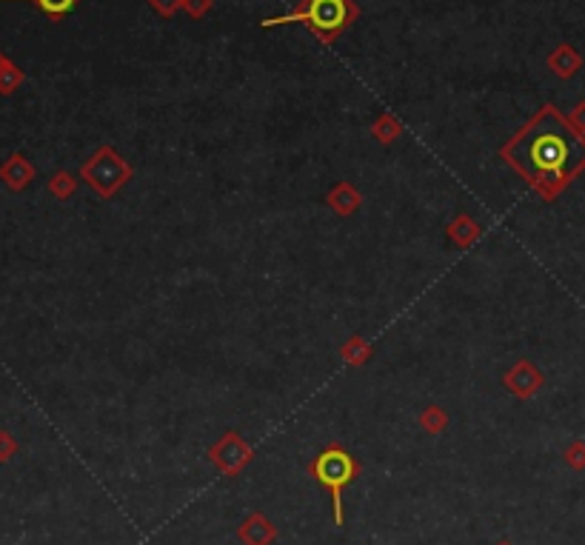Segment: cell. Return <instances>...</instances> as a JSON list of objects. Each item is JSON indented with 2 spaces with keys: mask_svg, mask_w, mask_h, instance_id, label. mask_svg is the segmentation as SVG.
Returning a JSON list of instances; mask_svg holds the SVG:
<instances>
[{
  "mask_svg": "<svg viewBox=\"0 0 585 545\" xmlns=\"http://www.w3.org/2000/svg\"><path fill=\"white\" fill-rule=\"evenodd\" d=\"M505 158L531 186L551 198L585 169V138L554 106H543L505 146Z\"/></svg>",
  "mask_w": 585,
  "mask_h": 545,
  "instance_id": "cell-1",
  "label": "cell"
},
{
  "mask_svg": "<svg viewBox=\"0 0 585 545\" xmlns=\"http://www.w3.org/2000/svg\"><path fill=\"white\" fill-rule=\"evenodd\" d=\"M357 18V6L352 0H303L292 14L283 18H268L263 26H283V23H306L320 40H335L343 29Z\"/></svg>",
  "mask_w": 585,
  "mask_h": 545,
  "instance_id": "cell-2",
  "label": "cell"
},
{
  "mask_svg": "<svg viewBox=\"0 0 585 545\" xmlns=\"http://www.w3.org/2000/svg\"><path fill=\"white\" fill-rule=\"evenodd\" d=\"M357 460L352 457V454L346 448H340V446H332V448H326L318 460L311 463V477L320 482V486L328 489V494H332V506H335V523L343 525L346 523V514H343V489L349 486V482L357 477Z\"/></svg>",
  "mask_w": 585,
  "mask_h": 545,
  "instance_id": "cell-3",
  "label": "cell"
},
{
  "mask_svg": "<svg viewBox=\"0 0 585 545\" xmlns=\"http://www.w3.org/2000/svg\"><path fill=\"white\" fill-rule=\"evenodd\" d=\"M83 175L100 194H112L120 186V180H123L126 169H123V163H120V158L114 155V151H100L95 160H89Z\"/></svg>",
  "mask_w": 585,
  "mask_h": 545,
  "instance_id": "cell-4",
  "label": "cell"
},
{
  "mask_svg": "<svg viewBox=\"0 0 585 545\" xmlns=\"http://www.w3.org/2000/svg\"><path fill=\"white\" fill-rule=\"evenodd\" d=\"M251 457V451L237 440V437H226L220 446L212 448V460L220 465L223 474H237L240 468H243Z\"/></svg>",
  "mask_w": 585,
  "mask_h": 545,
  "instance_id": "cell-5",
  "label": "cell"
},
{
  "mask_svg": "<svg viewBox=\"0 0 585 545\" xmlns=\"http://www.w3.org/2000/svg\"><path fill=\"white\" fill-rule=\"evenodd\" d=\"M32 177H35V166L23 155H12L9 160H4V166H0V180H4L12 192L26 189L29 183H32Z\"/></svg>",
  "mask_w": 585,
  "mask_h": 545,
  "instance_id": "cell-6",
  "label": "cell"
},
{
  "mask_svg": "<svg viewBox=\"0 0 585 545\" xmlns=\"http://www.w3.org/2000/svg\"><path fill=\"white\" fill-rule=\"evenodd\" d=\"M237 537L243 545H268L275 540V525L268 523L263 514H251V517L240 525Z\"/></svg>",
  "mask_w": 585,
  "mask_h": 545,
  "instance_id": "cell-7",
  "label": "cell"
},
{
  "mask_svg": "<svg viewBox=\"0 0 585 545\" xmlns=\"http://www.w3.org/2000/svg\"><path fill=\"white\" fill-rule=\"evenodd\" d=\"M21 83H23V72L0 52V95H12Z\"/></svg>",
  "mask_w": 585,
  "mask_h": 545,
  "instance_id": "cell-8",
  "label": "cell"
},
{
  "mask_svg": "<svg viewBox=\"0 0 585 545\" xmlns=\"http://www.w3.org/2000/svg\"><path fill=\"white\" fill-rule=\"evenodd\" d=\"M551 66L557 69V74L560 78H572V74L580 69V57L574 55V49H568V47H563L557 55L551 57Z\"/></svg>",
  "mask_w": 585,
  "mask_h": 545,
  "instance_id": "cell-9",
  "label": "cell"
},
{
  "mask_svg": "<svg viewBox=\"0 0 585 545\" xmlns=\"http://www.w3.org/2000/svg\"><path fill=\"white\" fill-rule=\"evenodd\" d=\"M32 4L47 12L49 18H64V14H69L81 0H32Z\"/></svg>",
  "mask_w": 585,
  "mask_h": 545,
  "instance_id": "cell-10",
  "label": "cell"
},
{
  "mask_svg": "<svg viewBox=\"0 0 585 545\" xmlns=\"http://www.w3.org/2000/svg\"><path fill=\"white\" fill-rule=\"evenodd\" d=\"M52 194L55 198H69V194L74 192V180L69 175H55L52 177V183H49Z\"/></svg>",
  "mask_w": 585,
  "mask_h": 545,
  "instance_id": "cell-11",
  "label": "cell"
},
{
  "mask_svg": "<svg viewBox=\"0 0 585 545\" xmlns=\"http://www.w3.org/2000/svg\"><path fill=\"white\" fill-rule=\"evenodd\" d=\"M14 451H18V443H14V437H12L9 431H0V463H6Z\"/></svg>",
  "mask_w": 585,
  "mask_h": 545,
  "instance_id": "cell-12",
  "label": "cell"
},
{
  "mask_svg": "<svg viewBox=\"0 0 585 545\" xmlns=\"http://www.w3.org/2000/svg\"><path fill=\"white\" fill-rule=\"evenodd\" d=\"M565 460H568V465H574V468H585V446L574 443L572 448L565 451Z\"/></svg>",
  "mask_w": 585,
  "mask_h": 545,
  "instance_id": "cell-13",
  "label": "cell"
},
{
  "mask_svg": "<svg viewBox=\"0 0 585 545\" xmlns=\"http://www.w3.org/2000/svg\"><path fill=\"white\" fill-rule=\"evenodd\" d=\"M431 414H426V420H423V426L426 429H431V431H440L443 429V417H440V408H428Z\"/></svg>",
  "mask_w": 585,
  "mask_h": 545,
  "instance_id": "cell-14",
  "label": "cell"
},
{
  "mask_svg": "<svg viewBox=\"0 0 585 545\" xmlns=\"http://www.w3.org/2000/svg\"><path fill=\"white\" fill-rule=\"evenodd\" d=\"M577 126H580V132H585V103L577 106Z\"/></svg>",
  "mask_w": 585,
  "mask_h": 545,
  "instance_id": "cell-15",
  "label": "cell"
},
{
  "mask_svg": "<svg viewBox=\"0 0 585 545\" xmlns=\"http://www.w3.org/2000/svg\"><path fill=\"white\" fill-rule=\"evenodd\" d=\"M500 545H512V542H500Z\"/></svg>",
  "mask_w": 585,
  "mask_h": 545,
  "instance_id": "cell-16",
  "label": "cell"
}]
</instances>
